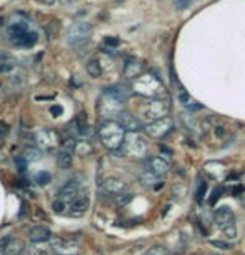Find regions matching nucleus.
Masks as SVG:
<instances>
[{"instance_id": "1", "label": "nucleus", "mask_w": 245, "mask_h": 255, "mask_svg": "<svg viewBox=\"0 0 245 255\" xmlns=\"http://www.w3.org/2000/svg\"><path fill=\"white\" fill-rule=\"evenodd\" d=\"M125 99L127 95L119 87L107 89L99 100V114L105 120H114V117L119 119V115L123 112V102H125Z\"/></svg>"}, {"instance_id": "2", "label": "nucleus", "mask_w": 245, "mask_h": 255, "mask_svg": "<svg viewBox=\"0 0 245 255\" xmlns=\"http://www.w3.org/2000/svg\"><path fill=\"white\" fill-rule=\"evenodd\" d=\"M125 133V128L119 124V120H104L99 127V138L102 142V145L109 148V150L122 148Z\"/></svg>"}, {"instance_id": "3", "label": "nucleus", "mask_w": 245, "mask_h": 255, "mask_svg": "<svg viewBox=\"0 0 245 255\" xmlns=\"http://www.w3.org/2000/svg\"><path fill=\"white\" fill-rule=\"evenodd\" d=\"M90 33H92V25L87 22H75L72 23L67 30V44H69L72 49L80 50L85 49L90 42Z\"/></svg>"}, {"instance_id": "4", "label": "nucleus", "mask_w": 245, "mask_h": 255, "mask_svg": "<svg viewBox=\"0 0 245 255\" xmlns=\"http://www.w3.org/2000/svg\"><path fill=\"white\" fill-rule=\"evenodd\" d=\"M132 89L135 94L142 95V97H148V99H155L157 95H160L163 92L162 82L158 80L155 75H150V74H143L138 77L137 80H133Z\"/></svg>"}, {"instance_id": "5", "label": "nucleus", "mask_w": 245, "mask_h": 255, "mask_svg": "<svg viewBox=\"0 0 245 255\" xmlns=\"http://www.w3.org/2000/svg\"><path fill=\"white\" fill-rule=\"evenodd\" d=\"M169 112H170V104L169 100H163V99H150L140 107L142 119L147 120L148 124L165 119Z\"/></svg>"}, {"instance_id": "6", "label": "nucleus", "mask_w": 245, "mask_h": 255, "mask_svg": "<svg viewBox=\"0 0 245 255\" xmlns=\"http://www.w3.org/2000/svg\"><path fill=\"white\" fill-rule=\"evenodd\" d=\"M123 155L130 158H142L147 153V140L138 132H127L122 143Z\"/></svg>"}, {"instance_id": "7", "label": "nucleus", "mask_w": 245, "mask_h": 255, "mask_svg": "<svg viewBox=\"0 0 245 255\" xmlns=\"http://www.w3.org/2000/svg\"><path fill=\"white\" fill-rule=\"evenodd\" d=\"M35 145L42 150L52 152L60 145V137L55 130L44 128V130H38L35 133Z\"/></svg>"}, {"instance_id": "8", "label": "nucleus", "mask_w": 245, "mask_h": 255, "mask_svg": "<svg viewBox=\"0 0 245 255\" xmlns=\"http://www.w3.org/2000/svg\"><path fill=\"white\" fill-rule=\"evenodd\" d=\"M172 122L170 117H165V119H160L157 122H152V124H147L145 125V132L147 135H150L152 138H160L163 135H167L170 130H172Z\"/></svg>"}, {"instance_id": "9", "label": "nucleus", "mask_w": 245, "mask_h": 255, "mask_svg": "<svg viewBox=\"0 0 245 255\" xmlns=\"http://www.w3.org/2000/svg\"><path fill=\"white\" fill-rule=\"evenodd\" d=\"M214 222L222 230L235 225V215H234L232 209H229V207H219V209H215L214 210Z\"/></svg>"}, {"instance_id": "10", "label": "nucleus", "mask_w": 245, "mask_h": 255, "mask_svg": "<svg viewBox=\"0 0 245 255\" xmlns=\"http://www.w3.org/2000/svg\"><path fill=\"white\" fill-rule=\"evenodd\" d=\"M89 207H90V197H89V194H85V192H80L79 197H77V199L72 202L69 215H70V217H82V215H84L85 212L89 210Z\"/></svg>"}, {"instance_id": "11", "label": "nucleus", "mask_w": 245, "mask_h": 255, "mask_svg": "<svg viewBox=\"0 0 245 255\" xmlns=\"http://www.w3.org/2000/svg\"><path fill=\"white\" fill-rule=\"evenodd\" d=\"M79 194H80L79 184H77V182H69V184H65L57 192V200H62V202H65V204L72 205V202L79 197Z\"/></svg>"}, {"instance_id": "12", "label": "nucleus", "mask_w": 245, "mask_h": 255, "mask_svg": "<svg viewBox=\"0 0 245 255\" xmlns=\"http://www.w3.org/2000/svg\"><path fill=\"white\" fill-rule=\"evenodd\" d=\"M145 167H147L148 172H152V174H155L158 177L165 175L167 172L170 170V163L167 162L165 158H162V157H150V158H147Z\"/></svg>"}, {"instance_id": "13", "label": "nucleus", "mask_w": 245, "mask_h": 255, "mask_svg": "<svg viewBox=\"0 0 245 255\" xmlns=\"http://www.w3.org/2000/svg\"><path fill=\"white\" fill-rule=\"evenodd\" d=\"M102 187L109 195H117L119 197L120 194L125 192L127 184L122 179H119V177H107V179L104 180Z\"/></svg>"}, {"instance_id": "14", "label": "nucleus", "mask_w": 245, "mask_h": 255, "mask_svg": "<svg viewBox=\"0 0 245 255\" xmlns=\"http://www.w3.org/2000/svg\"><path fill=\"white\" fill-rule=\"evenodd\" d=\"M28 239H30V242L33 244H44L47 240L52 239V232L45 225H33V227L28 230Z\"/></svg>"}, {"instance_id": "15", "label": "nucleus", "mask_w": 245, "mask_h": 255, "mask_svg": "<svg viewBox=\"0 0 245 255\" xmlns=\"http://www.w3.org/2000/svg\"><path fill=\"white\" fill-rule=\"evenodd\" d=\"M119 124L125 128V132H138L142 128L140 120H138L137 117H133L132 114L125 112V110L119 115Z\"/></svg>"}, {"instance_id": "16", "label": "nucleus", "mask_w": 245, "mask_h": 255, "mask_svg": "<svg viewBox=\"0 0 245 255\" xmlns=\"http://www.w3.org/2000/svg\"><path fill=\"white\" fill-rule=\"evenodd\" d=\"M123 75H125L128 80H137L138 77L143 75V64H140V62H137V60L127 62L125 67H123Z\"/></svg>"}, {"instance_id": "17", "label": "nucleus", "mask_w": 245, "mask_h": 255, "mask_svg": "<svg viewBox=\"0 0 245 255\" xmlns=\"http://www.w3.org/2000/svg\"><path fill=\"white\" fill-rule=\"evenodd\" d=\"M140 184L143 187H148V189H158V187H160V177L152 174V172L145 170L140 175Z\"/></svg>"}, {"instance_id": "18", "label": "nucleus", "mask_w": 245, "mask_h": 255, "mask_svg": "<svg viewBox=\"0 0 245 255\" xmlns=\"http://www.w3.org/2000/svg\"><path fill=\"white\" fill-rule=\"evenodd\" d=\"M205 172H207L212 179H222L225 175V167L220 162H209V163H205Z\"/></svg>"}, {"instance_id": "19", "label": "nucleus", "mask_w": 245, "mask_h": 255, "mask_svg": "<svg viewBox=\"0 0 245 255\" xmlns=\"http://www.w3.org/2000/svg\"><path fill=\"white\" fill-rule=\"evenodd\" d=\"M35 42H37V33H33V32L28 30L27 33H23V35L15 38L12 44L17 45V47H32L33 44H35Z\"/></svg>"}, {"instance_id": "20", "label": "nucleus", "mask_w": 245, "mask_h": 255, "mask_svg": "<svg viewBox=\"0 0 245 255\" xmlns=\"http://www.w3.org/2000/svg\"><path fill=\"white\" fill-rule=\"evenodd\" d=\"M72 162H74V158H72V152H67V150H62L57 153V165L62 170H67V168L72 167Z\"/></svg>"}, {"instance_id": "21", "label": "nucleus", "mask_w": 245, "mask_h": 255, "mask_svg": "<svg viewBox=\"0 0 245 255\" xmlns=\"http://www.w3.org/2000/svg\"><path fill=\"white\" fill-rule=\"evenodd\" d=\"M94 152V148H92V143L87 142V140H77L75 143V150L74 153H77V157H89L90 153Z\"/></svg>"}, {"instance_id": "22", "label": "nucleus", "mask_w": 245, "mask_h": 255, "mask_svg": "<svg viewBox=\"0 0 245 255\" xmlns=\"http://www.w3.org/2000/svg\"><path fill=\"white\" fill-rule=\"evenodd\" d=\"M23 250H25V244H23V240L12 239L10 244H8L7 250H5V254H3V255H22Z\"/></svg>"}, {"instance_id": "23", "label": "nucleus", "mask_w": 245, "mask_h": 255, "mask_svg": "<svg viewBox=\"0 0 245 255\" xmlns=\"http://www.w3.org/2000/svg\"><path fill=\"white\" fill-rule=\"evenodd\" d=\"M102 64L97 60V59H92L87 62V74L92 77V79H99L102 75Z\"/></svg>"}, {"instance_id": "24", "label": "nucleus", "mask_w": 245, "mask_h": 255, "mask_svg": "<svg viewBox=\"0 0 245 255\" xmlns=\"http://www.w3.org/2000/svg\"><path fill=\"white\" fill-rule=\"evenodd\" d=\"M15 69V64L8 55L0 54V74H10V72Z\"/></svg>"}, {"instance_id": "25", "label": "nucleus", "mask_w": 245, "mask_h": 255, "mask_svg": "<svg viewBox=\"0 0 245 255\" xmlns=\"http://www.w3.org/2000/svg\"><path fill=\"white\" fill-rule=\"evenodd\" d=\"M52 210L55 212V214H69V210H70V205L69 204H65V202H62V200H54V204H52Z\"/></svg>"}, {"instance_id": "26", "label": "nucleus", "mask_w": 245, "mask_h": 255, "mask_svg": "<svg viewBox=\"0 0 245 255\" xmlns=\"http://www.w3.org/2000/svg\"><path fill=\"white\" fill-rule=\"evenodd\" d=\"M50 180H52V175L49 174V172H38V174L35 175L37 185H40V187H44V185H47V184H50Z\"/></svg>"}, {"instance_id": "27", "label": "nucleus", "mask_w": 245, "mask_h": 255, "mask_svg": "<svg viewBox=\"0 0 245 255\" xmlns=\"http://www.w3.org/2000/svg\"><path fill=\"white\" fill-rule=\"evenodd\" d=\"M75 143H77V140L74 137H67L64 142H62V148L64 150H67V152H72L74 153V150H75Z\"/></svg>"}, {"instance_id": "28", "label": "nucleus", "mask_w": 245, "mask_h": 255, "mask_svg": "<svg viewBox=\"0 0 245 255\" xmlns=\"http://www.w3.org/2000/svg\"><path fill=\"white\" fill-rule=\"evenodd\" d=\"M27 255H47V249L37 247V245H32V247L27 249Z\"/></svg>"}, {"instance_id": "29", "label": "nucleus", "mask_w": 245, "mask_h": 255, "mask_svg": "<svg viewBox=\"0 0 245 255\" xmlns=\"http://www.w3.org/2000/svg\"><path fill=\"white\" fill-rule=\"evenodd\" d=\"M12 237H8V235H5V237H0V255L5 254V250L8 247V244H10Z\"/></svg>"}, {"instance_id": "30", "label": "nucleus", "mask_w": 245, "mask_h": 255, "mask_svg": "<svg viewBox=\"0 0 245 255\" xmlns=\"http://www.w3.org/2000/svg\"><path fill=\"white\" fill-rule=\"evenodd\" d=\"M147 255H170V254H169V250L163 249V247H153L148 250Z\"/></svg>"}, {"instance_id": "31", "label": "nucleus", "mask_w": 245, "mask_h": 255, "mask_svg": "<svg viewBox=\"0 0 245 255\" xmlns=\"http://www.w3.org/2000/svg\"><path fill=\"white\" fill-rule=\"evenodd\" d=\"M205 190H207V185H205V182H202V184L199 185V190H197V195H195V199L199 204H202V199H204L202 195L205 194Z\"/></svg>"}, {"instance_id": "32", "label": "nucleus", "mask_w": 245, "mask_h": 255, "mask_svg": "<svg viewBox=\"0 0 245 255\" xmlns=\"http://www.w3.org/2000/svg\"><path fill=\"white\" fill-rule=\"evenodd\" d=\"M224 234H225V237H229V239H235L237 237V229H235V225H232V227H229V229H225L224 230Z\"/></svg>"}, {"instance_id": "33", "label": "nucleus", "mask_w": 245, "mask_h": 255, "mask_svg": "<svg viewBox=\"0 0 245 255\" xmlns=\"http://www.w3.org/2000/svg\"><path fill=\"white\" fill-rule=\"evenodd\" d=\"M190 5V0H177L175 2V8L177 10H184L185 7Z\"/></svg>"}, {"instance_id": "34", "label": "nucleus", "mask_w": 245, "mask_h": 255, "mask_svg": "<svg viewBox=\"0 0 245 255\" xmlns=\"http://www.w3.org/2000/svg\"><path fill=\"white\" fill-rule=\"evenodd\" d=\"M132 200V195H128V194H120L117 197V202L120 205H123V204H127V202H130Z\"/></svg>"}, {"instance_id": "35", "label": "nucleus", "mask_w": 245, "mask_h": 255, "mask_svg": "<svg viewBox=\"0 0 245 255\" xmlns=\"http://www.w3.org/2000/svg\"><path fill=\"white\" fill-rule=\"evenodd\" d=\"M105 45H110V47H117L119 45V38H105Z\"/></svg>"}, {"instance_id": "36", "label": "nucleus", "mask_w": 245, "mask_h": 255, "mask_svg": "<svg viewBox=\"0 0 245 255\" xmlns=\"http://www.w3.org/2000/svg\"><path fill=\"white\" fill-rule=\"evenodd\" d=\"M28 215V204L25 200L22 202V212H20V217H27Z\"/></svg>"}, {"instance_id": "37", "label": "nucleus", "mask_w": 245, "mask_h": 255, "mask_svg": "<svg viewBox=\"0 0 245 255\" xmlns=\"http://www.w3.org/2000/svg\"><path fill=\"white\" fill-rule=\"evenodd\" d=\"M57 2H59L60 5H64V7H69V5H74L77 0H57Z\"/></svg>"}, {"instance_id": "38", "label": "nucleus", "mask_w": 245, "mask_h": 255, "mask_svg": "<svg viewBox=\"0 0 245 255\" xmlns=\"http://www.w3.org/2000/svg\"><path fill=\"white\" fill-rule=\"evenodd\" d=\"M17 165H18V172H25V160L22 162V157L17 158Z\"/></svg>"}, {"instance_id": "39", "label": "nucleus", "mask_w": 245, "mask_h": 255, "mask_svg": "<svg viewBox=\"0 0 245 255\" xmlns=\"http://www.w3.org/2000/svg\"><path fill=\"white\" fill-rule=\"evenodd\" d=\"M220 194H222V189H219V190H214V194H212V199H210V204H214L215 199H219Z\"/></svg>"}, {"instance_id": "40", "label": "nucleus", "mask_w": 245, "mask_h": 255, "mask_svg": "<svg viewBox=\"0 0 245 255\" xmlns=\"http://www.w3.org/2000/svg\"><path fill=\"white\" fill-rule=\"evenodd\" d=\"M212 245H214V247L224 249V250H227V249H229V245H227V244H224V242H215V240H214V242H212Z\"/></svg>"}, {"instance_id": "41", "label": "nucleus", "mask_w": 245, "mask_h": 255, "mask_svg": "<svg viewBox=\"0 0 245 255\" xmlns=\"http://www.w3.org/2000/svg\"><path fill=\"white\" fill-rule=\"evenodd\" d=\"M40 3H44V5H52V3L55 2V0H38Z\"/></svg>"}, {"instance_id": "42", "label": "nucleus", "mask_w": 245, "mask_h": 255, "mask_svg": "<svg viewBox=\"0 0 245 255\" xmlns=\"http://www.w3.org/2000/svg\"><path fill=\"white\" fill-rule=\"evenodd\" d=\"M242 204H244V207H245V195L242 197Z\"/></svg>"}, {"instance_id": "43", "label": "nucleus", "mask_w": 245, "mask_h": 255, "mask_svg": "<svg viewBox=\"0 0 245 255\" xmlns=\"http://www.w3.org/2000/svg\"><path fill=\"white\" fill-rule=\"evenodd\" d=\"M242 182H244V185H245V175L242 177Z\"/></svg>"}]
</instances>
